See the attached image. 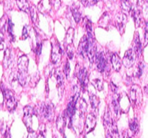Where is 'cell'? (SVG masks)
<instances>
[{"label": "cell", "instance_id": "1", "mask_svg": "<svg viewBox=\"0 0 148 138\" xmlns=\"http://www.w3.org/2000/svg\"><path fill=\"white\" fill-rule=\"evenodd\" d=\"M2 94L6 101V105L10 111L14 110L17 107V100L14 97V92L9 89H4L2 90Z\"/></svg>", "mask_w": 148, "mask_h": 138}, {"label": "cell", "instance_id": "2", "mask_svg": "<svg viewBox=\"0 0 148 138\" xmlns=\"http://www.w3.org/2000/svg\"><path fill=\"white\" fill-rule=\"evenodd\" d=\"M35 116V110L30 105H27L24 107V120L25 123L27 126L29 132H33V129L32 128V123H33V116Z\"/></svg>", "mask_w": 148, "mask_h": 138}, {"label": "cell", "instance_id": "3", "mask_svg": "<svg viewBox=\"0 0 148 138\" xmlns=\"http://www.w3.org/2000/svg\"><path fill=\"white\" fill-rule=\"evenodd\" d=\"M62 56V49L60 44L57 41H55L52 43V49H51V62L53 64H56L60 61Z\"/></svg>", "mask_w": 148, "mask_h": 138}, {"label": "cell", "instance_id": "4", "mask_svg": "<svg viewBox=\"0 0 148 138\" xmlns=\"http://www.w3.org/2000/svg\"><path fill=\"white\" fill-rule=\"evenodd\" d=\"M95 62H96L97 69L101 73H103L108 65L106 57L105 54L103 52L96 53L95 58Z\"/></svg>", "mask_w": 148, "mask_h": 138}, {"label": "cell", "instance_id": "5", "mask_svg": "<svg viewBox=\"0 0 148 138\" xmlns=\"http://www.w3.org/2000/svg\"><path fill=\"white\" fill-rule=\"evenodd\" d=\"M40 113L46 119L51 121L54 117V106L51 103H43L40 109Z\"/></svg>", "mask_w": 148, "mask_h": 138}, {"label": "cell", "instance_id": "6", "mask_svg": "<svg viewBox=\"0 0 148 138\" xmlns=\"http://www.w3.org/2000/svg\"><path fill=\"white\" fill-rule=\"evenodd\" d=\"M136 58H137V55H136L134 49H130L125 52L122 62L126 68H130L132 66H133L136 61Z\"/></svg>", "mask_w": 148, "mask_h": 138}, {"label": "cell", "instance_id": "7", "mask_svg": "<svg viewBox=\"0 0 148 138\" xmlns=\"http://www.w3.org/2000/svg\"><path fill=\"white\" fill-rule=\"evenodd\" d=\"M130 99L134 104H138L141 103L143 100V93L140 87L137 85H134L131 87L130 90Z\"/></svg>", "mask_w": 148, "mask_h": 138}, {"label": "cell", "instance_id": "8", "mask_svg": "<svg viewBox=\"0 0 148 138\" xmlns=\"http://www.w3.org/2000/svg\"><path fill=\"white\" fill-rule=\"evenodd\" d=\"M77 78L82 91H85L88 84V74L86 68H82L79 70L77 74Z\"/></svg>", "mask_w": 148, "mask_h": 138}, {"label": "cell", "instance_id": "9", "mask_svg": "<svg viewBox=\"0 0 148 138\" xmlns=\"http://www.w3.org/2000/svg\"><path fill=\"white\" fill-rule=\"evenodd\" d=\"M88 50H89V42H88L86 36H84L81 39L79 45H78V54L81 55L82 58H85L86 56H88Z\"/></svg>", "mask_w": 148, "mask_h": 138}, {"label": "cell", "instance_id": "10", "mask_svg": "<svg viewBox=\"0 0 148 138\" xmlns=\"http://www.w3.org/2000/svg\"><path fill=\"white\" fill-rule=\"evenodd\" d=\"M127 22V17L126 15V14L124 13H121V14H117L116 16V26L118 28V30L121 32V33L122 34L123 32H124V28H125V25Z\"/></svg>", "mask_w": 148, "mask_h": 138}, {"label": "cell", "instance_id": "11", "mask_svg": "<svg viewBox=\"0 0 148 138\" xmlns=\"http://www.w3.org/2000/svg\"><path fill=\"white\" fill-rule=\"evenodd\" d=\"M96 125V117L93 113H90L88 116L85 121V130L87 134L92 132Z\"/></svg>", "mask_w": 148, "mask_h": 138}, {"label": "cell", "instance_id": "12", "mask_svg": "<svg viewBox=\"0 0 148 138\" xmlns=\"http://www.w3.org/2000/svg\"><path fill=\"white\" fill-rule=\"evenodd\" d=\"M29 60L26 55H22L17 61V67L19 72H27Z\"/></svg>", "mask_w": 148, "mask_h": 138}, {"label": "cell", "instance_id": "13", "mask_svg": "<svg viewBox=\"0 0 148 138\" xmlns=\"http://www.w3.org/2000/svg\"><path fill=\"white\" fill-rule=\"evenodd\" d=\"M38 10L42 13H47L51 10L52 7L51 0H40L38 6Z\"/></svg>", "mask_w": 148, "mask_h": 138}, {"label": "cell", "instance_id": "14", "mask_svg": "<svg viewBox=\"0 0 148 138\" xmlns=\"http://www.w3.org/2000/svg\"><path fill=\"white\" fill-rule=\"evenodd\" d=\"M111 63H112V67L114 71H119V70L121 68V60L120 58L119 55L117 53H114L111 58Z\"/></svg>", "mask_w": 148, "mask_h": 138}, {"label": "cell", "instance_id": "15", "mask_svg": "<svg viewBox=\"0 0 148 138\" xmlns=\"http://www.w3.org/2000/svg\"><path fill=\"white\" fill-rule=\"evenodd\" d=\"M134 51L135 52L137 56H140L141 55L142 52H143V46H142V43L140 42V36H139L138 33H135L134 39Z\"/></svg>", "mask_w": 148, "mask_h": 138}, {"label": "cell", "instance_id": "16", "mask_svg": "<svg viewBox=\"0 0 148 138\" xmlns=\"http://www.w3.org/2000/svg\"><path fill=\"white\" fill-rule=\"evenodd\" d=\"M12 61V55L11 49L10 48H7L5 52H4V60H3V66H4V68H8Z\"/></svg>", "mask_w": 148, "mask_h": 138}, {"label": "cell", "instance_id": "17", "mask_svg": "<svg viewBox=\"0 0 148 138\" xmlns=\"http://www.w3.org/2000/svg\"><path fill=\"white\" fill-rule=\"evenodd\" d=\"M132 15L133 18L134 20V23H135L136 27H139L140 26V23L142 21V17H141V12L139 10L136 8H132Z\"/></svg>", "mask_w": 148, "mask_h": 138}, {"label": "cell", "instance_id": "18", "mask_svg": "<svg viewBox=\"0 0 148 138\" xmlns=\"http://www.w3.org/2000/svg\"><path fill=\"white\" fill-rule=\"evenodd\" d=\"M74 33H75V29L72 28H70L66 32V37H65L64 40V44L66 46H71V44H72L74 39Z\"/></svg>", "mask_w": 148, "mask_h": 138}, {"label": "cell", "instance_id": "19", "mask_svg": "<svg viewBox=\"0 0 148 138\" xmlns=\"http://www.w3.org/2000/svg\"><path fill=\"white\" fill-rule=\"evenodd\" d=\"M110 21H111V18H110V15H108V12H106L102 16H101V19L99 20V26L101 27L106 28L107 26L109 25Z\"/></svg>", "mask_w": 148, "mask_h": 138}, {"label": "cell", "instance_id": "20", "mask_svg": "<svg viewBox=\"0 0 148 138\" xmlns=\"http://www.w3.org/2000/svg\"><path fill=\"white\" fill-rule=\"evenodd\" d=\"M16 4L21 11L25 12H27L29 11L30 6H29L27 0H16Z\"/></svg>", "mask_w": 148, "mask_h": 138}, {"label": "cell", "instance_id": "21", "mask_svg": "<svg viewBox=\"0 0 148 138\" xmlns=\"http://www.w3.org/2000/svg\"><path fill=\"white\" fill-rule=\"evenodd\" d=\"M65 125H66V121L64 117L63 116H59L56 120V127L61 133H64Z\"/></svg>", "mask_w": 148, "mask_h": 138}, {"label": "cell", "instance_id": "22", "mask_svg": "<svg viewBox=\"0 0 148 138\" xmlns=\"http://www.w3.org/2000/svg\"><path fill=\"white\" fill-rule=\"evenodd\" d=\"M29 12H30V18H31L32 22L34 24H36L38 23V10L35 6H32L29 8Z\"/></svg>", "mask_w": 148, "mask_h": 138}, {"label": "cell", "instance_id": "23", "mask_svg": "<svg viewBox=\"0 0 148 138\" xmlns=\"http://www.w3.org/2000/svg\"><path fill=\"white\" fill-rule=\"evenodd\" d=\"M54 76L57 81V86L59 87H62L64 84V75L61 70L56 69L54 73Z\"/></svg>", "mask_w": 148, "mask_h": 138}, {"label": "cell", "instance_id": "24", "mask_svg": "<svg viewBox=\"0 0 148 138\" xmlns=\"http://www.w3.org/2000/svg\"><path fill=\"white\" fill-rule=\"evenodd\" d=\"M17 81L20 85L25 87L27 81V72H18L17 73Z\"/></svg>", "mask_w": 148, "mask_h": 138}, {"label": "cell", "instance_id": "25", "mask_svg": "<svg viewBox=\"0 0 148 138\" xmlns=\"http://www.w3.org/2000/svg\"><path fill=\"white\" fill-rule=\"evenodd\" d=\"M71 10H72V16L74 17V20H75V22L77 23H78L80 21L81 15H82V13H81L80 10H79V7L78 6H75V7H72Z\"/></svg>", "mask_w": 148, "mask_h": 138}, {"label": "cell", "instance_id": "26", "mask_svg": "<svg viewBox=\"0 0 148 138\" xmlns=\"http://www.w3.org/2000/svg\"><path fill=\"white\" fill-rule=\"evenodd\" d=\"M132 8V4L130 0H121V9L124 14L130 12Z\"/></svg>", "mask_w": 148, "mask_h": 138}, {"label": "cell", "instance_id": "27", "mask_svg": "<svg viewBox=\"0 0 148 138\" xmlns=\"http://www.w3.org/2000/svg\"><path fill=\"white\" fill-rule=\"evenodd\" d=\"M139 123L137 118H134V119L130 121V129L134 134H137L139 132Z\"/></svg>", "mask_w": 148, "mask_h": 138}, {"label": "cell", "instance_id": "28", "mask_svg": "<svg viewBox=\"0 0 148 138\" xmlns=\"http://www.w3.org/2000/svg\"><path fill=\"white\" fill-rule=\"evenodd\" d=\"M90 102L91 107H92L93 109H96L97 107H98L100 100H99V98H98L96 95L92 94L91 95H90Z\"/></svg>", "mask_w": 148, "mask_h": 138}, {"label": "cell", "instance_id": "29", "mask_svg": "<svg viewBox=\"0 0 148 138\" xmlns=\"http://www.w3.org/2000/svg\"><path fill=\"white\" fill-rule=\"evenodd\" d=\"M144 67H145V65L143 62H141L138 64L137 67L136 68L135 71H134V76H135L136 78H140V77H141V76L143 75Z\"/></svg>", "mask_w": 148, "mask_h": 138}, {"label": "cell", "instance_id": "30", "mask_svg": "<svg viewBox=\"0 0 148 138\" xmlns=\"http://www.w3.org/2000/svg\"><path fill=\"white\" fill-rule=\"evenodd\" d=\"M92 84L94 87H95V89L98 90V91H101V90L103 89V81L101 78H95L92 81Z\"/></svg>", "mask_w": 148, "mask_h": 138}, {"label": "cell", "instance_id": "31", "mask_svg": "<svg viewBox=\"0 0 148 138\" xmlns=\"http://www.w3.org/2000/svg\"><path fill=\"white\" fill-rule=\"evenodd\" d=\"M13 28H14V23L12 22L11 19H9L8 20V25H7V31H8L9 35L10 36V37L12 39H14V31H13Z\"/></svg>", "mask_w": 148, "mask_h": 138}, {"label": "cell", "instance_id": "32", "mask_svg": "<svg viewBox=\"0 0 148 138\" xmlns=\"http://www.w3.org/2000/svg\"><path fill=\"white\" fill-rule=\"evenodd\" d=\"M112 105H113V107H114V112H115V113L117 115V116H119L120 113L119 103V102L117 101L116 99H114V100H112Z\"/></svg>", "mask_w": 148, "mask_h": 138}, {"label": "cell", "instance_id": "33", "mask_svg": "<svg viewBox=\"0 0 148 138\" xmlns=\"http://www.w3.org/2000/svg\"><path fill=\"white\" fill-rule=\"evenodd\" d=\"M99 0H80L81 3L83 4L85 7H90V6H92L98 3Z\"/></svg>", "mask_w": 148, "mask_h": 138}, {"label": "cell", "instance_id": "34", "mask_svg": "<svg viewBox=\"0 0 148 138\" xmlns=\"http://www.w3.org/2000/svg\"><path fill=\"white\" fill-rule=\"evenodd\" d=\"M87 109V104L86 102L83 100V99H81L80 102H79V110H80L81 113H85Z\"/></svg>", "mask_w": 148, "mask_h": 138}, {"label": "cell", "instance_id": "35", "mask_svg": "<svg viewBox=\"0 0 148 138\" xmlns=\"http://www.w3.org/2000/svg\"><path fill=\"white\" fill-rule=\"evenodd\" d=\"M64 73L65 76L66 77L69 76V74H70V65H69V63L68 61H66V64H65L64 67Z\"/></svg>", "mask_w": 148, "mask_h": 138}, {"label": "cell", "instance_id": "36", "mask_svg": "<svg viewBox=\"0 0 148 138\" xmlns=\"http://www.w3.org/2000/svg\"><path fill=\"white\" fill-rule=\"evenodd\" d=\"M29 29L28 26H24L23 30V34H22V39H25L28 37Z\"/></svg>", "mask_w": 148, "mask_h": 138}, {"label": "cell", "instance_id": "37", "mask_svg": "<svg viewBox=\"0 0 148 138\" xmlns=\"http://www.w3.org/2000/svg\"><path fill=\"white\" fill-rule=\"evenodd\" d=\"M41 49H42L41 42H38L37 44H36V53L37 54V55H40V53H41Z\"/></svg>", "mask_w": 148, "mask_h": 138}, {"label": "cell", "instance_id": "38", "mask_svg": "<svg viewBox=\"0 0 148 138\" xmlns=\"http://www.w3.org/2000/svg\"><path fill=\"white\" fill-rule=\"evenodd\" d=\"M4 48V33L0 30V51Z\"/></svg>", "mask_w": 148, "mask_h": 138}, {"label": "cell", "instance_id": "39", "mask_svg": "<svg viewBox=\"0 0 148 138\" xmlns=\"http://www.w3.org/2000/svg\"><path fill=\"white\" fill-rule=\"evenodd\" d=\"M37 138H46V135H45L44 132L42 130H40V132H39Z\"/></svg>", "mask_w": 148, "mask_h": 138}, {"label": "cell", "instance_id": "40", "mask_svg": "<svg viewBox=\"0 0 148 138\" xmlns=\"http://www.w3.org/2000/svg\"><path fill=\"white\" fill-rule=\"evenodd\" d=\"M111 89H112V91L114 92V93L116 92L117 89H118V88H117V87H116L115 84H114L113 82H111Z\"/></svg>", "mask_w": 148, "mask_h": 138}, {"label": "cell", "instance_id": "41", "mask_svg": "<svg viewBox=\"0 0 148 138\" xmlns=\"http://www.w3.org/2000/svg\"><path fill=\"white\" fill-rule=\"evenodd\" d=\"M145 45H146L147 42V23H146L145 33Z\"/></svg>", "mask_w": 148, "mask_h": 138}, {"label": "cell", "instance_id": "42", "mask_svg": "<svg viewBox=\"0 0 148 138\" xmlns=\"http://www.w3.org/2000/svg\"><path fill=\"white\" fill-rule=\"evenodd\" d=\"M4 137L5 138H10V135L9 134V132H6L5 135H4Z\"/></svg>", "mask_w": 148, "mask_h": 138}, {"label": "cell", "instance_id": "43", "mask_svg": "<svg viewBox=\"0 0 148 138\" xmlns=\"http://www.w3.org/2000/svg\"><path fill=\"white\" fill-rule=\"evenodd\" d=\"M106 138H113V137L111 136V135L108 132V133H107V135H106Z\"/></svg>", "mask_w": 148, "mask_h": 138}, {"label": "cell", "instance_id": "44", "mask_svg": "<svg viewBox=\"0 0 148 138\" xmlns=\"http://www.w3.org/2000/svg\"><path fill=\"white\" fill-rule=\"evenodd\" d=\"M125 138H132V137H130V136L127 135H127H126V137Z\"/></svg>", "mask_w": 148, "mask_h": 138}, {"label": "cell", "instance_id": "45", "mask_svg": "<svg viewBox=\"0 0 148 138\" xmlns=\"http://www.w3.org/2000/svg\"><path fill=\"white\" fill-rule=\"evenodd\" d=\"M1 0H0V2H1Z\"/></svg>", "mask_w": 148, "mask_h": 138}]
</instances>
